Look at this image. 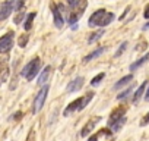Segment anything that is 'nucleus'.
<instances>
[{
	"label": "nucleus",
	"instance_id": "obj_2",
	"mask_svg": "<svg viewBox=\"0 0 149 141\" xmlns=\"http://www.w3.org/2000/svg\"><path fill=\"white\" fill-rule=\"evenodd\" d=\"M88 6V0H76L74 5L70 9V15H69V24H76L79 21V18L84 15L85 9Z\"/></svg>",
	"mask_w": 149,
	"mask_h": 141
},
{
	"label": "nucleus",
	"instance_id": "obj_1",
	"mask_svg": "<svg viewBox=\"0 0 149 141\" xmlns=\"http://www.w3.org/2000/svg\"><path fill=\"white\" fill-rule=\"evenodd\" d=\"M114 21V15L111 12H107L105 9H98L89 16L88 25L91 27H107Z\"/></svg>",
	"mask_w": 149,
	"mask_h": 141
},
{
	"label": "nucleus",
	"instance_id": "obj_14",
	"mask_svg": "<svg viewBox=\"0 0 149 141\" xmlns=\"http://www.w3.org/2000/svg\"><path fill=\"white\" fill-rule=\"evenodd\" d=\"M133 80V75H126V77H123L116 85H114V90H118V88H121V87H124V85H127L130 81Z\"/></svg>",
	"mask_w": 149,
	"mask_h": 141
},
{
	"label": "nucleus",
	"instance_id": "obj_15",
	"mask_svg": "<svg viewBox=\"0 0 149 141\" xmlns=\"http://www.w3.org/2000/svg\"><path fill=\"white\" fill-rule=\"evenodd\" d=\"M148 60H149V53H148V54H145L143 57H140L139 60H136L134 63H132V65H130V70H134V69H137L139 66H142V65H143L145 62H148Z\"/></svg>",
	"mask_w": 149,
	"mask_h": 141
},
{
	"label": "nucleus",
	"instance_id": "obj_17",
	"mask_svg": "<svg viewBox=\"0 0 149 141\" xmlns=\"http://www.w3.org/2000/svg\"><path fill=\"white\" fill-rule=\"evenodd\" d=\"M145 87H146V82H143L139 88H137V91L134 93V96H133V102L136 103V102H139V99L143 96V93H145Z\"/></svg>",
	"mask_w": 149,
	"mask_h": 141
},
{
	"label": "nucleus",
	"instance_id": "obj_6",
	"mask_svg": "<svg viewBox=\"0 0 149 141\" xmlns=\"http://www.w3.org/2000/svg\"><path fill=\"white\" fill-rule=\"evenodd\" d=\"M13 32H8L0 38V53H8L13 47Z\"/></svg>",
	"mask_w": 149,
	"mask_h": 141
},
{
	"label": "nucleus",
	"instance_id": "obj_33",
	"mask_svg": "<svg viewBox=\"0 0 149 141\" xmlns=\"http://www.w3.org/2000/svg\"><path fill=\"white\" fill-rule=\"evenodd\" d=\"M148 28H149V22H148V24H146V25L143 27V30H148Z\"/></svg>",
	"mask_w": 149,
	"mask_h": 141
},
{
	"label": "nucleus",
	"instance_id": "obj_16",
	"mask_svg": "<svg viewBox=\"0 0 149 141\" xmlns=\"http://www.w3.org/2000/svg\"><path fill=\"white\" fill-rule=\"evenodd\" d=\"M124 122H126V118L123 116V118H120L118 121H116V122H113V123L110 125V128H111V129H113V131L116 132V131H118V129H120V128H121V126L124 125Z\"/></svg>",
	"mask_w": 149,
	"mask_h": 141
},
{
	"label": "nucleus",
	"instance_id": "obj_18",
	"mask_svg": "<svg viewBox=\"0 0 149 141\" xmlns=\"http://www.w3.org/2000/svg\"><path fill=\"white\" fill-rule=\"evenodd\" d=\"M34 18H35V12H32V13H29L28 16H26V21H25V30L26 31H29L31 30V27H32V21H34Z\"/></svg>",
	"mask_w": 149,
	"mask_h": 141
},
{
	"label": "nucleus",
	"instance_id": "obj_10",
	"mask_svg": "<svg viewBox=\"0 0 149 141\" xmlns=\"http://www.w3.org/2000/svg\"><path fill=\"white\" fill-rule=\"evenodd\" d=\"M53 15H54V25L57 28L63 27V15L60 12V6L58 8H53Z\"/></svg>",
	"mask_w": 149,
	"mask_h": 141
},
{
	"label": "nucleus",
	"instance_id": "obj_26",
	"mask_svg": "<svg viewBox=\"0 0 149 141\" xmlns=\"http://www.w3.org/2000/svg\"><path fill=\"white\" fill-rule=\"evenodd\" d=\"M126 47H127V43L124 41V43H123V44L120 46V49L117 50V53H116V57H118V56H120V54H121V53H123V51L126 50Z\"/></svg>",
	"mask_w": 149,
	"mask_h": 141
},
{
	"label": "nucleus",
	"instance_id": "obj_24",
	"mask_svg": "<svg viewBox=\"0 0 149 141\" xmlns=\"http://www.w3.org/2000/svg\"><path fill=\"white\" fill-rule=\"evenodd\" d=\"M130 93H132V87H129V88H127L126 91H123L121 94H118V96H117V99H118V100H121V99H124V97H127V96H129Z\"/></svg>",
	"mask_w": 149,
	"mask_h": 141
},
{
	"label": "nucleus",
	"instance_id": "obj_12",
	"mask_svg": "<svg viewBox=\"0 0 149 141\" xmlns=\"http://www.w3.org/2000/svg\"><path fill=\"white\" fill-rule=\"evenodd\" d=\"M124 112H126L124 107H118V109H116V110L111 113V116H110V122H108V125H111L113 122H116V121H118L120 118H123V116H124Z\"/></svg>",
	"mask_w": 149,
	"mask_h": 141
},
{
	"label": "nucleus",
	"instance_id": "obj_4",
	"mask_svg": "<svg viewBox=\"0 0 149 141\" xmlns=\"http://www.w3.org/2000/svg\"><path fill=\"white\" fill-rule=\"evenodd\" d=\"M94 97V94L92 93H88V96H85V97H79V99H76L74 102H72L67 107H66V110H64V116H69L72 112H74V110H82L89 102H91V99Z\"/></svg>",
	"mask_w": 149,
	"mask_h": 141
},
{
	"label": "nucleus",
	"instance_id": "obj_8",
	"mask_svg": "<svg viewBox=\"0 0 149 141\" xmlns=\"http://www.w3.org/2000/svg\"><path fill=\"white\" fill-rule=\"evenodd\" d=\"M82 85H84V78L82 77H78V78H74L69 85H67V93H74V91H78L79 88H82Z\"/></svg>",
	"mask_w": 149,
	"mask_h": 141
},
{
	"label": "nucleus",
	"instance_id": "obj_3",
	"mask_svg": "<svg viewBox=\"0 0 149 141\" xmlns=\"http://www.w3.org/2000/svg\"><path fill=\"white\" fill-rule=\"evenodd\" d=\"M40 68H41V60H40L38 57H35V59H32L29 63H26V65L24 66L22 75H24L28 81H32V80L38 75Z\"/></svg>",
	"mask_w": 149,
	"mask_h": 141
},
{
	"label": "nucleus",
	"instance_id": "obj_13",
	"mask_svg": "<svg viewBox=\"0 0 149 141\" xmlns=\"http://www.w3.org/2000/svg\"><path fill=\"white\" fill-rule=\"evenodd\" d=\"M104 51H105V49H104V47H98V49H97L95 51H92L91 54H88V56H85V59H84V62H85V63H86V62H91L92 59H95V57H98V56H100V54H102Z\"/></svg>",
	"mask_w": 149,
	"mask_h": 141
},
{
	"label": "nucleus",
	"instance_id": "obj_5",
	"mask_svg": "<svg viewBox=\"0 0 149 141\" xmlns=\"http://www.w3.org/2000/svg\"><path fill=\"white\" fill-rule=\"evenodd\" d=\"M47 94H48V85H47V87H42V88L38 91V94L35 96V99H34V106H32V113H38V112L42 109V106H44V103H45V100H47Z\"/></svg>",
	"mask_w": 149,
	"mask_h": 141
},
{
	"label": "nucleus",
	"instance_id": "obj_20",
	"mask_svg": "<svg viewBox=\"0 0 149 141\" xmlns=\"http://www.w3.org/2000/svg\"><path fill=\"white\" fill-rule=\"evenodd\" d=\"M104 77H105V74H104V72L98 74V75H97L95 78H92L91 84H92V85H98V84H100V81H102V80H104Z\"/></svg>",
	"mask_w": 149,
	"mask_h": 141
},
{
	"label": "nucleus",
	"instance_id": "obj_32",
	"mask_svg": "<svg viewBox=\"0 0 149 141\" xmlns=\"http://www.w3.org/2000/svg\"><path fill=\"white\" fill-rule=\"evenodd\" d=\"M145 99L149 102V88H148V91H146V96H145Z\"/></svg>",
	"mask_w": 149,
	"mask_h": 141
},
{
	"label": "nucleus",
	"instance_id": "obj_23",
	"mask_svg": "<svg viewBox=\"0 0 149 141\" xmlns=\"http://www.w3.org/2000/svg\"><path fill=\"white\" fill-rule=\"evenodd\" d=\"M6 60L5 59H0V74H2V72H6V70H8V66H6Z\"/></svg>",
	"mask_w": 149,
	"mask_h": 141
},
{
	"label": "nucleus",
	"instance_id": "obj_29",
	"mask_svg": "<svg viewBox=\"0 0 149 141\" xmlns=\"http://www.w3.org/2000/svg\"><path fill=\"white\" fill-rule=\"evenodd\" d=\"M148 122H149V113H148V115L145 116V119H143V122H142V123L145 125V123H148Z\"/></svg>",
	"mask_w": 149,
	"mask_h": 141
},
{
	"label": "nucleus",
	"instance_id": "obj_9",
	"mask_svg": "<svg viewBox=\"0 0 149 141\" xmlns=\"http://www.w3.org/2000/svg\"><path fill=\"white\" fill-rule=\"evenodd\" d=\"M100 121H101V118H100V116H98V118H95V119H91V121H89V122H88V123H86L84 128H82V131H81V135H82V137H86V135H88V134H89V132L94 129V126H95V125H97Z\"/></svg>",
	"mask_w": 149,
	"mask_h": 141
},
{
	"label": "nucleus",
	"instance_id": "obj_28",
	"mask_svg": "<svg viewBox=\"0 0 149 141\" xmlns=\"http://www.w3.org/2000/svg\"><path fill=\"white\" fill-rule=\"evenodd\" d=\"M143 16H145L146 19H149V5H146V8H145V12H143Z\"/></svg>",
	"mask_w": 149,
	"mask_h": 141
},
{
	"label": "nucleus",
	"instance_id": "obj_7",
	"mask_svg": "<svg viewBox=\"0 0 149 141\" xmlns=\"http://www.w3.org/2000/svg\"><path fill=\"white\" fill-rule=\"evenodd\" d=\"M13 9H15V5H10V3H8V2H5V3L0 5V21L9 18Z\"/></svg>",
	"mask_w": 149,
	"mask_h": 141
},
{
	"label": "nucleus",
	"instance_id": "obj_27",
	"mask_svg": "<svg viewBox=\"0 0 149 141\" xmlns=\"http://www.w3.org/2000/svg\"><path fill=\"white\" fill-rule=\"evenodd\" d=\"M24 3H25V0H16L15 9H18V11H22V8H24Z\"/></svg>",
	"mask_w": 149,
	"mask_h": 141
},
{
	"label": "nucleus",
	"instance_id": "obj_21",
	"mask_svg": "<svg viewBox=\"0 0 149 141\" xmlns=\"http://www.w3.org/2000/svg\"><path fill=\"white\" fill-rule=\"evenodd\" d=\"M24 16H25L24 11H19V12H18V15H16V18H15V24H21V22H22V19H24Z\"/></svg>",
	"mask_w": 149,
	"mask_h": 141
},
{
	"label": "nucleus",
	"instance_id": "obj_11",
	"mask_svg": "<svg viewBox=\"0 0 149 141\" xmlns=\"http://www.w3.org/2000/svg\"><path fill=\"white\" fill-rule=\"evenodd\" d=\"M50 75H51V66H47V68L42 70V72H41L40 78H38V85H44V84L48 81Z\"/></svg>",
	"mask_w": 149,
	"mask_h": 141
},
{
	"label": "nucleus",
	"instance_id": "obj_19",
	"mask_svg": "<svg viewBox=\"0 0 149 141\" xmlns=\"http://www.w3.org/2000/svg\"><path fill=\"white\" fill-rule=\"evenodd\" d=\"M101 35H104V31H102V30H101V31H97V32H94V34H91V37H89V43L97 41L98 38H101Z\"/></svg>",
	"mask_w": 149,
	"mask_h": 141
},
{
	"label": "nucleus",
	"instance_id": "obj_31",
	"mask_svg": "<svg viewBox=\"0 0 149 141\" xmlns=\"http://www.w3.org/2000/svg\"><path fill=\"white\" fill-rule=\"evenodd\" d=\"M6 2L10 3V5H15V3H16V0H6Z\"/></svg>",
	"mask_w": 149,
	"mask_h": 141
},
{
	"label": "nucleus",
	"instance_id": "obj_22",
	"mask_svg": "<svg viewBox=\"0 0 149 141\" xmlns=\"http://www.w3.org/2000/svg\"><path fill=\"white\" fill-rule=\"evenodd\" d=\"M18 43H19V46H21V47H25V46L28 44V35H26V34H25V35H22V37L19 38V41H18Z\"/></svg>",
	"mask_w": 149,
	"mask_h": 141
},
{
	"label": "nucleus",
	"instance_id": "obj_25",
	"mask_svg": "<svg viewBox=\"0 0 149 141\" xmlns=\"http://www.w3.org/2000/svg\"><path fill=\"white\" fill-rule=\"evenodd\" d=\"M25 141H35V131L34 129H31L29 132H28V135H26V140Z\"/></svg>",
	"mask_w": 149,
	"mask_h": 141
},
{
	"label": "nucleus",
	"instance_id": "obj_30",
	"mask_svg": "<svg viewBox=\"0 0 149 141\" xmlns=\"http://www.w3.org/2000/svg\"><path fill=\"white\" fill-rule=\"evenodd\" d=\"M66 2H67V3L70 5V8H72V6L74 5V2H76V0H66Z\"/></svg>",
	"mask_w": 149,
	"mask_h": 141
}]
</instances>
